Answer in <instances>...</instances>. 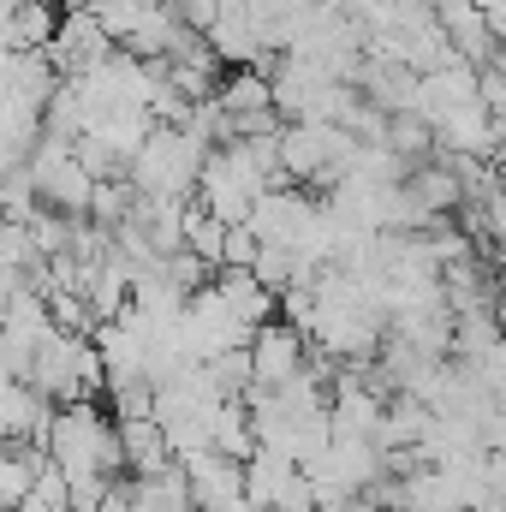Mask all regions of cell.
<instances>
[{"label":"cell","instance_id":"11","mask_svg":"<svg viewBox=\"0 0 506 512\" xmlns=\"http://www.w3.org/2000/svg\"><path fill=\"white\" fill-rule=\"evenodd\" d=\"M215 102L227 114H274V84H268V66H233L221 84H215Z\"/></svg>","mask_w":506,"mask_h":512},{"label":"cell","instance_id":"3","mask_svg":"<svg viewBox=\"0 0 506 512\" xmlns=\"http://www.w3.org/2000/svg\"><path fill=\"white\" fill-rule=\"evenodd\" d=\"M120 42L96 24V12H90V0L78 6H60V24H54V42H48V60L60 66V78H78V72H90L96 60H108Z\"/></svg>","mask_w":506,"mask_h":512},{"label":"cell","instance_id":"17","mask_svg":"<svg viewBox=\"0 0 506 512\" xmlns=\"http://www.w3.org/2000/svg\"><path fill=\"white\" fill-rule=\"evenodd\" d=\"M155 0H90V12H96V24L126 48L131 36H137V24H143V12H149Z\"/></svg>","mask_w":506,"mask_h":512},{"label":"cell","instance_id":"20","mask_svg":"<svg viewBox=\"0 0 506 512\" xmlns=\"http://www.w3.org/2000/svg\"><path fill=\"white\" fill-rule=\"evenodd\" d=\"M48 6H72V0H48Z\"/></svg>","mask_w":506,"mask_h":512},{"label":"cell","instance_id":"8","mask_svg":"<svg viewBox=\"0 0 506 512\" xmlns=\"http://www.w3.org/2000/svg\"><path fill=\"white\" fill-rule=\"evenodd\" d=\"M435 18H441V30H447V48H453L465 66H489V60L501 54V42H495V30H489V18H483L477 0H435Z\"/></svg>","mask_w":506,"mask_h":512},{"label":"cell","instance_id":"12","mask_svg":"<svg viewBox=\"0 0 506 512\" xmlns=\"http://www.w3.org/2000/svg\"><path fill=\"white\" fill-rule=\"evenodd\" d=\"M120 459H126V477L131 471H155V465L173 459V447H167L155 417H120Z\"/></svg>","mask_w":506,"mask_h":512},{"label":"cell","instance_id":"9","mask_svg":"<svg viewBox=\"0 0 506 512\" xmlns=\"http://www.w3.org/2000/svg\"><path fill=\"white\" fill-rule=\"evenodd\" d=\"M131 512H197V495H191V477L179 459L155 465V471H131L126 483Z\"/></svg>","mask_w":506,"mask_h":512},{"label":"cell","instance_id":"13","mask_svg":"<svg viewBox=\"0 0 506 512\" xmlns=\"http://www.w3.org/2000/svg\"><path fill=\"white\" fill-rule=\"evenodd\" d=\"M215 286H221V298H227L251 328H262V322L274 316V292L256 280L251 268H215Z\"/></svg>","mask_w":506,"mask_h":512},{"label":"cell","instance_id":"6","mask_svg":"<svg viewBox=\"0 0 506 512\" xmlns=\"http://www.w3.org/2000/svg\"><path fill=\"white\" fill-rule=\"evenodd\" d=\"M179 465H185V477H191L197 512H227V507L245 501V459H227V453L203 447V453H191V459H179Z\"/></svg>","mask_w":506,"mask_h":512},{"label":"cell","instance_id":"1","mask_svg":"<svg viewBox=\"0 0 506 512\" xmlns=\"http://www.w3.org/2000/svg\"><path fill=\"white\" fill-rule=\"evenodd\" d=\"M42 453L66 477H120L126 471V459H120V417L102 399L54 405L48 435H42Z\"/></svg>","mask_w":506,"mask_h":512},{"label":"cell","instance_id":"15","mask_svg":"<svg viewBox=\"0 0 506 512\" xmlns=\"http://www.w3.org/2000/svg\"><path fill=\"white\" fill-rule=\"evenodd\" d=\"M221 245H227V221L209 215V209L191 197V203H185V251L197 256V262H209V268H221Z\"/></svg>","mask_w":506,"mask_h":512},{"label":"cell","instance_id":"10","mask_svg":"<svg viewBox=\"0 0 506 512\" xmlns=\"http://www.w3.org/2000/svg\"><path fill=\"white\" fill-rule=\"evenodd\" d=\"M54 417V399H42L30 382H0V441H30L42 447Z\"/></svg>","mask_w":506,"mask_h":512},{"label":"cell","instance_id":"4","mask_svg":"<svg viewBox=\"0 0 506 512\" xmlns=\"http://www.w3.org/2000/svg\"><path fill=\"white\" fill-rule=\"evenodd\" d=\"M203 36H209V48H215L221 66H268L274 60V48L262 36V18H256L251 0H221V12H215V24Z\"/></svg>","mask_w":506,"mask_h":512},{"label":"cell","instance_id":"2","mask_svg":"<svg viewBox=\"0 0 506 512\" xmlns=\"http://www.w3.org/2000/svg\"><path fill=\"white\" fill-rule=\"evenodd\" d=\"M209 149L215 143H203L191 126H149L143 149L131 155V167H126L131 191L137 197H173V203L197 197V173H203Z\"/></svg>","mask_w":506,"mask_h":512},{"label":"cell","instance_id":"19","mask_svg":"<svg viewBox=\"0 0 506 512\" xmlns=\"http://www.w3.org/2000/svg\"><path fill=\"white\" fill-rule=\"evenodd\" d=\"M501 179H506V149H501Z\"/></svg>","mask_w":506,"mask_h":512},{"label":"cell","instance_id":"18","mask_svg":"<svg viewBox=\"0 0 506 512\" xmlns=\"http://www.w3.org/2000/svg\"><path fill=\"white\" fill-rule=\"evenodd\" d=\"M256 251H262V239H256L245 221H233L227 227V245H221V268H251Z\"/></svg>","mask_w":506,"mask_h":512},{"label":"cell","instance_id":"7","mask_svg":"<svg viewBox=\"0 0 506 512\" xmlns=\"http://www.w3.org/2000/svg\"><path fill=\"white\" fill-rule=\"evenodd\" d=\"M399 185H405V197H411L423 215H459V209H465V179H459L453 155H423V161H411Z\"/></svg>","mask_w":506,"mask_h":512},{"label":"cell","instance_id":"14","mask_svg":"<svg viewBox=\"0 0 506 512\" xmlns=\"http://www.w3.org/2000/svg\"><path fill=\"white\" fill-rule=\"evenodd\" d=\"M54 24H60V6L48 0H18L6 12V42L12 48H48L54 42Z\"/></svg>","mask_w":506,"mask_h":512},{"label":"cell","instance_id":"16","mask_svg":"<svg viewBox=\"0 0 506 512\" xmlns=\"http://www.w3.org/2000/svg\"><path fill=\"white\" fill-rule=\"evenodd\" d=\"M387 149L405 155V161H423V155H441L435 149V131L423 114H387Z\"/></svg>","mask_w":506,"mask_h":512},{"label":"cell","instance_id":"5","mask_svg":"<svg viewBox=\"0 0 506 512\" xmlns=\"http://www.w3.org/2000/svg\"><path fill=\"white\" fill-rule=\"evenodd\" d=\"M304 364H310V334H298L292 322L268 316V322L251 334V370H256L251 387H280V382H292Z\"/></svg>","mask_w":506,"mask_h":512}]
</instances>
